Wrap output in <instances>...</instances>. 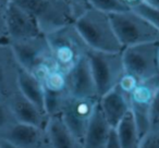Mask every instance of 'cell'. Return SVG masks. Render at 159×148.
Segmentation results:
<instances>
[{"label":"cell","instance_id":"d6986e66","mask_svg":"<svg viewBox=\"0 0 159 148\" xmlns=\"http://www.w3.org/2000/svg\"><path fill=\"white\" fill-rule=\"evenodd\" d=\"M46 94L53 95H70L68 73L53 65L40 80ZM71 96V95H70Z\"/></svg>","mask_w":159,"mask_h":148},{"label":"cell","instance_id":"d6a6232c","mask_svg":"<svg viewBox=\"0 0 159 148\" xmlns=\"http://www.w3.org/2000/svg\"><path fill=\"white\" fill-rule=\"evenodd\" d=\"M2 100H3V99H2V97H1V95H0V101H2Z\"/></svg>","mask_w":159,"mask_h":148},{"label":"cell","instance_id":"44dd1931","mask_svg":"<svg viewBox=\"0 0 159 148\" xmlns=\"http://www.w3.org/2000/svg\"><path fill=\"white\" fill-rule=\"evenodd\" d=\"M86 1L92 8L106 12L108 14L129 10L122 5L120 0H86Z\"/></svg>","mask_w":159,"mask_h":148},{"label":"cell","instance_id":"4dcf8cb0","mask_svg":"<svg viewBox=\"0 0 159 148\" xmlns=\"http://www.w3.org/2000/svg\"><path fill=\"white\" fill-rule=\"evenodd\" d=\"M0 148H16V147H14V146L6 143L5 141H0Z\"/></svg>","mask_w":159,"mask_h":148},{"label":"cell","instance_id":"e0dca14e","mask_svg":"<svg viewBox=\"0 0 159 148\" xmlns=\"http://www.w3.org/2000/svg\"><path fill=\"white\" fill-rule=\"evenodd\" d=\"M18 88L24 97L45 112V92L42 82L35 75L25 71L21 66L19 71Z\"/></svg>","mask_w":159,"mask_h":148},{"label":"cell","instance_id":"6da1fadb","mask_svg":"<svg viewBox=\"0 0 159 148\" xmlns=\"http://www.w3.org/2000/svg\"><path fill=\"white\" fill-rule=\"evenodd\" d=\"M73 24L92 50L105 52H121L123 50L116 35L110 16L106 12L91 7Z\"/></svg>","mask_w":159,"mask_h":148},{"label":"cell","instance_id":"5bb4252c","mask_svg":"<svg viewBox=\"0 0 159 148\" xmlns=\"http://www.w3.org/2000/svg\"><path fill=\"white\" fill-rule=\"evenodd\" d=\"M98 105L104 114L105 119L112 128L123 120V118L130 112L129 97L124 95L118 87H115L98 99Z\"/></svg>","mask_w":159,"mask_h":148},{"label":"cell","instance_id":"4fadbf2b","mask_svg":"<svg viewBox=\"0 0 159 148\" xmlns=\"http://www.w3.org/2000/svg\"><path fill=\"white\" fill-rule=\"evenodd\" d=\"M0 141H5L16 148H40L47 141L46 130L16 122Z\"/></svg>","mask_w":159,"mask_h":148},{"label":"cell","instance_id":"d4e9b609","mask_svg":"<svg viewBox=\"0 0 159 148\" xmlns=\"http://www.w3.org/2000/svg\"><path fill=\"white\" fill-rule=\"evenodd\" d=\"M139 148H159V130H149L141 139Z\"/></svg>","mask_w":159,"mask_h":148},{"label":"cell","instance_id":"cb8c5ba5","mask_svg":"<svg viewBox=\"0 0 159 148\" xmlns=\"http://www.w3.org/2000/svg\"><path fill=\"white\" fill-rule=\"evenodd\" d=\"M139 82H141V81L137 80L135 76L124 72V74L122 75V78H120L119 83H118L117 87L124 94V95H126L129 97L130 94L136 88V86L139 85Z\"/></svg>","mask_w":159,"mask_h":148},{"label":"cell","instance_id":"1f68e13d","mask_svg":"<svg viewBox=\"0 0 159 148\" xmlns=\"http://www.w3.org/2000/svg\"><path fill=\"white\" fill-rule=\"evenodd\" d=\"M40 148H51V147H50V145H49V144H48V141H47L46 143H45L44 145H43Z\"/></svg>","mask_w":159,"mask_h":148},{"label":"cell","instance_id":"7c38bea8","mask_svg":"<svg viewBox=\"0 0 159 148\" xmlns=\"http://www.w3.org/2000/svg\"><path fill=\"white\" fill-rule=\"evenodd\" d=\"M20 64L8 43H0V95L3 100L19 91Z\"/></svg>","mask_w":159,"mask_h":148},{"label":"cell","instance_id":"ba28073f","mask_svg":"<svg viewBox=\"0 0 159 148\" xmlns=\"http://www.w3.org/2000/svg\"><path fill=\"white\" fill-rule=\"evenodd\" d=\"M159 86V76L139 82L136 88L130 94V111L136 123L141 138L149 131L150 108L155 94Z\"/></svg>","mask_w":159,"mask_h":148},{"label":"cell","instance_id":"4316f807","mask_svg":"<svg viewBox=\"0 0 159 148\" xmlns=\"http://www.w3.org/2000/svg\"><path fill=\"white\" fill-rule=\"evenodd\" d=\"M10 0H0V43L7 42V27H6V16Z\"/></svg>","mask_w":159,"mask_h":148},{"label":"cell","instance_id":"30bf717a","mask_svg":"<svg viewBox=\"0 0 159 148\" xmlns=\"http://www.w3.org/2000/svg\"><path fill=\"white\" fill-rule=\"evenodd\" d=\"M68 78L69 92L72 97L98 99L95 81L87 56H85L68 73Z\"/></svg>","mask_w":159,"mask_h":148},{"label":"cell","instance_id":"277c9868","mask_svg":"<svg viewBox=\"0 0 159 148\" xmlns=\"http://www.w3.org/2000/svg\"><path fill=\"white\" fill-rule=\"evenodd\" d=\"M9 45L21 68L32 73L39 81L55 65L45 34Z\"/></svg>","mask_w":159,"mask_h":148},{"label":"cell","instance_id":"52a82bcc","mask_svg":"<svg viewBox=\"0 0 159 148\" xmlns=\"http://www.w3.org/2000/svg\"><path fill=\"white\" fill-rule=\"evenodd\" d=\"M97 104L98 99L77 98L72 96L64 102L59 117L79 141H82Z\"/></svg>","mask_w":159,"mask_h":148},{"label":"cell","instance_id":"5b68a950","mask_svg":"<svg viewBox=\"0 0 159 148\" xmlns=\"http://www.w3.org/2000/svg\"><path fill=\"white\" fill-rule=\"evenodd\" d=\"M87 57L95 81L96 91L99 99L102 96L117 87L124 74L123 58L121 52H105L89 49Z\"/></svg>","mask_w":159,"mask_h":148},{"label":"cell","instance_id":"ffe728a7","mask_svg":"<svg viewBox=\"0 0 159 148\" xmlns=\"http://www.w3.org/2000/svg\"><path fill=\"white\" fill-rule=\"evenodd\" d=\"M46 1L64 12L73 21V23L87 9L91 8L86 0H46Z\"/></svg>","mask_w":159,"mask_h":148},{"label":"cell","instance_id":"8992f818","mask_svg":"<svg viewBox=\"0 0 159 148\" xmlns=\"http://www.w3.org/2000/svg\"><path fill=\"white\" fill-rule=\"evenodd\" d=\"M159 43L136 45L123 48L124 70L139 81H148L159 76Z\"/></svg>","mask_w":159,"mask_h":148},{"label":"cell","instance_id":"9a60e30c","mask_svg":"<svg viewBox=\"0 0 159 148\" xmlns=\"http://www.w3.org/2000/svg\"><path fill=\"white\" fill-rule=\"evenodd\" d=\"M112 128L105 119L97 104L89 125L82 139V148H106Z\"/></svg>","mask_w":159,"mask_h":148},{"label":"cell","instance_id":"ac0fdd59","mask_svg":"<svg viewBox=\"0 0 159 148\" xmlns=\"http://www.w3.org/2000/svg\"><path fill=\"white\" fill-rule=\"evenodd\" d=\"M113 130L121 148H139L142 138L131 111Z\"/></svg>","mask_w":159,"mask_h":148},{"label":"cell","instance_id":"7a4b0ae2","mask_svg":"<svg viewBox=\"0 0 159 148\" xmlns=\"http://www.w3.org/2000/svg\"><path fill=\"white\" fill-rule=\"evenodd\" d=\"M45 36L50 48L53 64L66 73L87 56L89 50L74 24L60 27L45 34Z\"/></svg>","mask_w":159,"mask_h":148},{"label":"cell","instance_id":"2e32d148","mask_svg":"<svg viewBox=\"0 0 159 148\" xmlns=\"http://www.w3.org/2000/svg\"><path fill=\"white\" fill-rule=\"evenodd\" d=\"M45 130L51 148H82V141L71 133L59 115L49 117Z\"/></svg>","mask_w":159,"mask_h":148},{"label":"cell","instance_id":"83f0119b","mask_svg":"<svg viewBox=\"0 0 159 148\" xmlns=\"http://www.w3.org/2000/svg\"><path fill=\"white\" fill-rule=\"evenodd\" d=\"M120 1H121L122 5L128 8V9H134L137 6L145 2V0H120Z\"/></svg>","mask_w":159,"mask_h":148},{"label":"cell","instance_id":"7402d4cb","mask_svg":"<svg viewBox=\"0 0 159 148\" xmlns=\"http://www.w3.org/2000/svg\"><path fill=\"white\" fill-rule=\"evenodd\" d=\"M16 122V119H14L7 102L5 100L0 101V139L2 138L3 135L7 133V131Z\"/></svg>","mask_w":159,"mask_h":148},{"label":"cell","instance_id":"484cf974","mask_svg":"<svg viewBox=\"0 0 159 148\" xmlns=\"http://www.w3.org/2000/svg\"><path fill=\"white\" fill-rule=\"evenodd\" d=\"M149 130H159V86L155 94L150 108V126Z\"/></svg>","mask_w":159,"mask_h":148},{"label":"cell","instance_id":"f1b7e54d","mask_svg":"<svg viewBox=\"0 0 159 148\" xmlns=\"http://www.w3.org/2000/svg\"><path fill=\"white\" fill-rule=\"evenodd\" d=\"M106 148H121L119 145L117 135H116V132L113 128H112V131H111L110 137H109V141H108V145H107Z\"/></svg>","mask_w":159,"mask_h":148},{"label":"cell","instance_id":"8fae6325","mask_svg":"<svg viewBox=\"0 0 159 148\" xmlns=\"http://www.w3.org/2000/svg\"><path fill=\"white\" fill-rule=\"evenodd\" d=\"M5 101L9 106L16 122L46 128L49 117L19 91L9 96Z\"/></svg>","mask_w":159,"mask_h":148},{"label":"cell","instance_id":"9c48e42d","mask_svg":"<svg viewBox=\"0 0 159 148\" xmlns=\"http://www.w3.org/2000/svg\"><path fill=\"white\" fill-rule=\"evenodd\" d=\"M8 44L16 42H22L30 38L42 35L43 32L37 21L25 10L9 1L6 16Z\"/></svg>","mask_w":159,"mask_h":148},{"label":"cell","instance_id":"603a6c76","mask_svg":"<svg viewBox=\"0 0 159 148\" xmlns=\"http://www.w3.org/2000/svg\"><path fill=\"white\" fill-rule=\"evenodd\" d=\"M134 10L136 13H139V16H142L144 19L148 21L155 29H157L159 31V10L154 9V8L149 7L146 3H142V5L137 6L136 8H134Z\"/></svg>","mask_w":159,"mask_h":148},{"label":"cell","instance_id":"f546056e","mask_svg":"<svg viewBox=\"0 0 159 148\" xmlns=\"http://www.w3.org/2000/svg\"><path fill=\"white\" fill-rule=\"evenodd\" d=\"M147 6L154 8V9H158L159 10V0H145V2Z\"/></svg>","mask_w":159,"mask_h":148},{"label":"cell","instance_id":"3957f363","mask_svg":"<svg viewBox=\"0 0 159 148\" xmlns=\"http://www.w3.org/2000/svg\"><path fill=\"white\" fill-rule=\"evenodd\" d=\"M116 35L123 48L136 45L159 43V31L132 9L110 13Z\"/></svg>","mask_w":159,"mask_h":148},{"label":"cell","instance_id":"836d02e7","mask_svg":"<svg viewBox=\"0 0 159 148\" xmlns=\"http://www.w3.org/2000/svg\"><path fill=\"white\" fill-rule=\"evenodd\" d=\"M158 63H159V50H158Z\"/></svg>","mask_w":159,"mask_h":148}]
</instances>
